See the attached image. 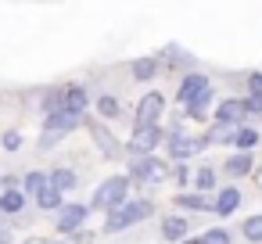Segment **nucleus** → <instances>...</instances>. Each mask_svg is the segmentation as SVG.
I'll use <instances>...</instances> for the list:
<instances>
[{
    "mask_svg": "<svg viewBox=\"0 0 262 244\" xmlns=\"http://www.w3.org/2000/svg\"><path fill=\"white\" fill-rule=\"evenodd\" d=\"M126 194H129V180H126V176H112V180H104V183L94 190L90 208H108V212H112V208H119V205L129 201ZM90 208H86V212H90Z\"/></svg>",
    "mask_w": 262,
    "mask_h": 244,
    "instance_id": "1",
    "label": "nucleus"
},
{
    "mask_svg": "<svg viewBox=\"0 0 262 244\" xmlns=\"http://www.w3.org/2000/svg\"><path fill=\"white\" fill-rule=\"evenodd\" d=\"M151 212H155V205H151V201H144V197H140V201H126V205H119V208H112V212H108L104 230H112V233H115V230H126L129 223H140V219H147Z\"/></svg>",
    "mask_w": 262,
    "mask_h": 244,
    "instance_id": "2",
    "label": "nucleus"
},
{
    "mask_svg": "<svg viewBox=\"0 0 262 244\" xmlns=\"http://www.w3.org/2000/svg\"><path fill=\"white\" fill-rule=\"evenodd\" d=\"M133 176H137L140 183H162V180L169 176V169H165V162H158V158L144 154V158H137V162H133Z\"/></svg>",
    "mask_w": 262,
    "mask_h": 244,
    "instance_id": "3",
    "label": "nucleus"
},
{
    "mask_svg": "<svg viewBox=\"0 0 262 244\" xmlns=\"http://www.w3.org/2000/svg\"><path fill=\"white\" fill-rule=\"evenodd\" d=\"M162 94H147L144 101H140V108H137V129H147V126H158V115H162Z\"/></svg>",
    "mask_w": 262,
    "mask_h": 244,
    "instance_id": "4",
    "label": "nucleus"
},
{
    "mask_svg": "<svg viewBox=\"0 0 262 244\" xmlns=\"http://www.w3.org/2000/svg\"><path fill=\"white\" fill-rule=\"evenodd\" d=\"M76 126H79V119H72V115H65V112L47 115V126H43V147H51L61 133H69V129H76Z\"/></svg>",
    "mask_w": 262,
    "mask_h": 244,
    "instance_id": "5",
    "label": "nucleus"
},
{
    "mask_svg": "<svg viewBox=\"0 0 262 244\" xmlns=\"http://www.w3.org/2000/svg\"><path fill=\"white\" fill-rule=\"evenodd\" d=\"M198 151H205V137H183V133H172L169 137V154L176 162H183V158H190Z\"/></svg>",
    "mask_w": 262,
    "mask_h": 244,
    "instance_id": "6",
    "label": "nucleus"
},
{
    "mask_svg": "<svg viewBox=\"0 0 262 244\" xmlns=\"http://www.w3.org/2000/svg\"><path fill=\"white\" fill-rule=\"evenodd\" d=\"M208 90H212V83H208L205 76H187L183 86H180V94H176V101H180V104H194V101H198L201 94H208Z\"/></svg>",
    "mask_w": 262,
    "mask_h": 244,
    "instance_id": "7",
    "label": "nucleus"
},
{
    "mask_svg": "<svg viewBox=\"0 0 262 244\" xmlns=\"http://www.w3.org/2000/svg\"><path fill=\"white\" fill-rule=\"evenodd\" d=\"M86 104H90V97H86L83 86H69V90L61 94V112L72 115V119H79V115L86 112Z\"/></svg>",
    "mask_w": 262,
    "mask_h": 244,
    "instance_id": "8",
    "label": "nucleus"
},
{
    "mask_svg": "<svg viewBox=\"0 0 262 244\" xmlns=\"http://www.w3.org/2000/svg\"><path fill=\"white\" fill-rule=\"evenodd\" d=\"M83 219H86V205H65L61 215H58V230L61 233H76L83 226Z\"/></svg>",
    "mask_w": 262,
    "mask_h": 244,
    "instance_id": "9",
    "label": "nucleus"
},
{
    "mask_svg": "<svg viewBox=\"0 0 262 244\" xmlns=\"http://www.w3.org/2000/svg\"><path fill=\"white\" fill-rule=\"evenodd\" d=\"M158 140H162V129H158V126L137 129V133H133V140H129V151H133V154H147Z\"/></svg>",
    "mask_w": 262,
    "mask_h": 244,
    "instance_id": "10",
    "label": "nucleus"
},
{
    "mask_svg": "<svg viewBox=\"0 0 262 244\" xmlns=\"http://www.w3.org/2000/svg\"><path fill=\"white\" fill-rule=\"evenodd\" d=\"M90 133H94V140H97V147H101V154H108V158H115L119 154V147H115V137L101 126V122H94L90 126Z\"/></svg>",
    "mask_w": 262,
    "mask_h": 244,
    "instance_id": "11",
    "label": "nucleus"
},
{
    "mask_svg": "<svg viewBox=\"0 0 262 244\" xmlns=\"http://www.w3.org/2000/svg\"><path fill=\"white\" fill-rule=\"evenodd\" d=\"M215 115H219V122H223V126H233V122H241V119H244V104H241V101H223Z\"/></svg>",
    "mask_w": 262,
    "mask_h": 244,
    "instance_id": "12",
    "label": "nucleus"
},
{
    "mask_svg": "<svg viewBox=\"0 0 262 244\" xmlns=\"http://www.w3.org/2000/svg\"><path fill=\"white\" fill-rule=\"evenodd\" d=\"M162 237H165V240H183V237H187V219H183V215H169V219L162 223Z\"/></svg>",
    "mask_w": 262,
    "mask_h": 244,
    "instance_id": "13",
    "label": "nucleus"
},
{
    "mask_svg": "<svg viewBox=\"0 0 262 244\" xmlns=\"http://www.w3.org/2000/svg\"><path fill=\"white\" fill-rule=\"evenodd\" d=\"M237 205H241V190H233V187H226V190L219 194V201H215L212 208H215L219 215H230V212H233Z\"/></svg>",
    "mask_w": 262,
    "mask_h": 244,
    "instance_id": "14",
    "label": "nucleus"
},
{
    "mask_svg": "<svg viewBox=\"0 0 262 244\" xmlns=\"http://www.w3.org/2000/svg\"><path fill=\"white\" fill-rule=\"evenodd\" d=\"M22 208H26V194H22V190H4V197H0V212L15 215V212H22Z\"/></svg>",
    "mask_w": 262,
    "mask_h": 244,
    "instance_id": "15",
    "label": "nucleus"
},
{
    "mask_svg": "<svg viewBox=\"0 0 262 244\" xmlns=\"http://www.w3.org/2000/svg\"><path fill=\"white\" fill-rule=\"evenodd\" d=\"M233 133H237V126H223V122H219V126H212V129H208L205 144H230V140H233Z\"/></svg>",
    "mask_w": 262,
    "mask_h": 244,
    "instance_id": "16",
    "label": "nucleus"
},
{
    "mask_svg": "<svg viewBox=\"0 0 262 244\" xmlns=\"http://www.w3.org/2000/svg\"><path fill=\"white\" fill-rule=\"evenodd\" d=\"M230 144H237V147H241V154H248V147H255V144H258V133H255V129H248V126H241V129L233 133V140H230Z\"/></svg>",
    "mask_w": 262,
    "mask_h": 244,
    "instance_id": "17",
    "label": "nucleus"
},
{
    "mask_svg": "<svg viewBox=\"0 0 262 244\" xmlns=\"http://www.w3.org/2000/svg\"><path fill=\"white\" fill-rule=\"evenodd\" d=\"M226 172H230V176H244V172H251V154H233V158L226 162Z\"/></svg>",
    "mask_w": 262,
    "mask_h": 244,
    "instance_id": "18",
    "label": "nucleus"
},
{
    "mask_svg": "<svg viewBox=\"0 0 262 244\" xmlns=\"http://www.w3.org/2000/svg\"><path fill=\"white\" fill-rule=\"evenodd\" d=\"M51 187H54V190H61V194H65V190H72V187H76V172L58 169V172L51 176Z\"/></svg>",
    "mask_w": 262,
    "mask_h": 244,
    "instance_id": "19",
    "label": "nucleus"
},
{
    "mask_svg": "<svg viewBox=\"0 0 262 244\" xmlns=\"http://www.w3.org/2000/svg\"><path fill=\"white\" fill-rule=\"evenodd\" d=\"M36 201H40V208H61V190H54L51 183L36 194Z\"/></svg>",
    "mask_w": 262,
    "mask_h": 244,
    "instance_id": "20",
    "label": "nucleus"
},
{
    "mask_svg": "<svg viewBox=\"0 0 262 244\" xmlns=\"http://www.w3.org/2000/svg\"><path fill=\"white\" fill-rule=\"evenodd\" d=\"M208 104H212V90L201 94L194 104H187V115H190V119H205V115H208Z\"/></svg>",
    "mask_w": 262,
    "mask_h": 244,
    "instance_id": "21",
    "label": "nucleus"
},
{
    "mask_svg": "<svg viewBox=\"0 0 262 244\" xmlns=\"http://www.w3.org/2000/svg\"><path fill=\"white\" fill-rule=\"evenodd\" d=\"M155 69H158V65H155L151 58H140V61H133V76H137L140 83H144V79H151V76H155Z\"/></svg>",
    "mask_w": 262,
    "mask_h": 244,
    "instance_id": "22",
    "label": "nucleus"
},
{
    "mask_svg": "<svg viewBox=\"0 0 262 244\" xmlns=\"http://www.w3.org/2000/svg\"><path fill=\"white\" fill-rule=\"evenodd\" d=\"M97 112H101L104 119H119V115H122V108H119L115 97H101V101H97Z\"/></svg>",
    "mask_w": 262,
    "mask_h": 244,
    "instance_id": "23",
    "label": "nucleus"
},
{
    "mask_svg": "<svg viewBox=\"0 0 262 244\" xmlns=\"http://www.w3.org/2000/svg\"><path fill=\"white\" fill-rule=\"evenodd\" d=\"M43 187H47V176H43V172H29V176H26V194H33V197H36Z\"/></svg>",
    "mask_w": 262,
    "mask_h": 244,
    "instance_id": "24",
    "label": "nucleus"
},
{
    "mask_svg": "<svg viewBox=\"0 0 262 244\" xmlns=\"http://www.w3.org/2000/svg\"><path fill=\"white\" fill-rule=\"evenodd\" d=\"M176 205H180V208H194V212H198V208H208V201H205V197H198V194H180V197H176Z\"/></svg>",
    "mask_w": 262,
    "mask_h": 244,
    "instance_id": "25",
    "label": "nucleus"
},
{
    "mask_svg": "<svg viewBox=\"0 0 262 244\" xmlns=\"http://www.w3.org/2000/svg\"><path fill=\"white\" fill-rule=\"evenodd\" d=\"M244 237H248V240H262V215H251V219L244 223Z\"/></svg>",
    "mask_w": 262,
    "mask_h": 244,
    "instance_id": "26",
    "label": "nucleus"
},
{
    "mask_svg": "<svg viewBox=\"0 0 262 244\" xmlns=\"http://www.w3.org/2000/svg\"><path fill=\"white\" fill-rule=\"evenodd\" d=\"M201 244H230V233H226V230H219V226H212V230H205Z\"/></svg>",
    "mask_w": 262,
    "mask_h": 244,
    "instance_id": "27",
    "label": "nucleus"
},
{
    "mask_svg": "<svg viewBox=\"0 0 262 244\" xmlns=\"http://www.w3.org/2000/svg\"><path fill=\"white\" fill-rule=\"evenodd\" d=\"M198 187H201V190H212V187H215V172H212V169H198Z\"/></svg>",
    "mask_w": 262,
    "mask_h": 244,
    "instance_id": "28",
    "label": "nucleus"
},
{
    "mask_svg": "<svg viewBox=\"0 0 262 244\" xmlns=\"http://www.w3.org/2000/svg\"><path fill=\"white\" fill-rule=\"evenodd\" d=\"M0 144H4L8 151H18V147H22V137H18V133H4V137H0Z\"/></svg>",
    "mask_w": 262,
    "mask_h": 244,
    "instance_id": "29",
    "label": "nucleus"
},
{
    "mask_svg": "<svg viewBox=\"0 0 262 244\" xmlns=\"http://www.w3.org/2000/svg\"><path fill=\"white\" fill-rule=\"evenodd\" d=\"M244 104V115L251 112V115H262V97H248V101H241Z\"/></svg>",
    "mask_w": 262,
    "mask_h": 244,
    "instance_id": "30",
    "label": "nucleus"
},
{
    "mask_svg": "<svg viewBox=\"0 0 262 244\" xmlns=\"http://www.w3.org/2000/svg\"><path fill=\"white\" fill-rule=\"evenodd\" d=\"M248 83H251V97H262V72H255Z\"/></svg>",
    "mask_w": 262,
    "mask_h": 244,
    "instance_id": "31",
    "label": "nucleus"
},
{
    "mask_svg": "<svg viewBox=\"0 0 262 244\" xmlns=\"http://www.w3.org/2000/svg\"><path fill=\"white\" fill-rule=\"evenodd\" d=\"M187 176H190V172H187L183 165H176V169H172V180H176V183H187Z\"/></svg>",
    "mask_w": 262,
    "mask_h": 244,
    "instance_id": "32",
    "label": "nucleus"
},
{
    "mask_svg": "<svg viewBox=\"0 0 262 244\" xmlns=\"http://www.w3.org/2000/svg\"><path fill=\"white\" fill-rule=\"evenodd\" d=\"M255 187H258V190H262V165H258V169H255Z\"/></svg>",
    "mask_w": 262,
    "mask_h": 244,
    "instance_id": "33",
    "label": "nucleus"
},
{
    "mask_svg": "<svg viewBox=\"0 0 262 244\" xmlns=\"http://www.w3.org/2000/svg\"><path fill=\"white\" fill-rule=\"evenodd\" d=\"M8 240H11V233H8V230H0V244H8Z\"/></svg>",
    "mask_w": 262,
    "mask_h": 244,
    "instance_id": "34",
    "label": "nucleus"
},
{
    "mask_svg": "<svg viewBox=\"0 0 262 244\" xmlns=\"http://www.w3.org/2000/svg\"><path fill=\"white\" fill-rule=\"evenodd\" d=\"M26 244H40V240H26Z\"/></svg>",
    "mask_w": 262,
    "mask_h": 244,
    "instance_id": "35",
    "label": "nucleus"
},
{
    "mask_svg": "<svg viewBox=\"0 0 262 244\" xmlns=\"http://www.w3.org/2000/svg\"><path fill=\"white\" fill-rule=\"evenodd\" d=\"M187 244H201V240H187Z\"/></svg>",
    "mask_w": 262,
    "mask_h": 244,
    "instance_id": "36",
    "label": "nucleus"
},
{
    "mask_svg": "<svg viewBox=\"0 0 262 244\" xmlns=\"http://www.w3.org/2000/svg\"><path fill=\"white\" fill-rule=\"evenodd\" d=\"M51 244H58V240H51Z\"/></svg>",
    "mask_w": 262,
    "mask_h": 244,
    "instance_id": "37",
    "label": "nucleus"
}]
</instances>
